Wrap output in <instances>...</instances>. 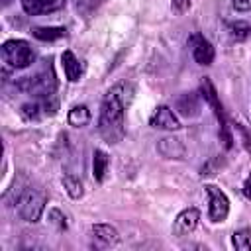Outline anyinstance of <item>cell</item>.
Returning a JSON list of instances; mask_svg holds the SVG:
<instances>
[{
    "label": "cell",
    "mask_w": 251,
    "mask_h": 251,
    "mask_svg": "<svg viewBox=\"0 0 251 251\" xmlns=\"http://www.w3.org/2000/svg\"><path fill=\"white\" fill-rule=\"evenodd\" d=\"M63 186L67 190V194L73 198V200H78L82 196V182L78 176L71 175V173H65L63 175Z\"/></svg>",
    "instance_id": "cell-18"
},
{
    "label": "cell",
    "mask_w": 251,
    "mask_h": 251,
    "mask_svg": "<svg viewBox=\"0 0 251 251\" xmlns=\"http://www.w3.org/2000/svg\"><path fill=\"white\" fill-rule=\"evenodd\" d=\"M176 110L186 118L198 116L200 114V98H198V94H182L176 100Z\"/></svg>",
    "instance_id": "cell-14"
},
{
    "label": "cell",
    "mask_w": 251,
    "mask_h": 251,
    "mask_svg": "<svg viewBox=\"0 0 251 251\" xmlns=\"http://www.w3.org/2000/svg\"><path fill=\"white\" fill-rule=\"evenodd\" d=\"M67 120H69V124L75 126V127H84V126H88V122H90V110H88L84 104H76V106H73V108L69 110Z\"/></svg>",
    "instance_id": "cell-17"
},
{
    "label": "cell",
    "mask_w": 251,
    "mask_h": 251,
    "mask_svg": "<svg viewBox=\"0 0 251 251\" xmlns=\"http://www.w3.org/2000/svg\"><path fill=\"white\" fill-rule=\"evenodd\" d=\"M227 29H229V35L235 41H241L251 33V25L245 24V22H231V24H227Z\"/></svg>",
    "instance_id": "cell-20"
},
{
    "label": "cell",
    "mask_w": 251,
    "mask_h": 251,
    "mask_svg": "<svg viewBox=\"0 0 251 251\" xmlns=\"http://www.w3.org/2000/svg\"><path fill=\"white\" fill-rule=\"evenodd\" d=\"M235 131L241 135V143H243L245 151H249V153H251V135H249V131H247L243 126H235Z\"/></svg>",
    "instance_id": "cell-22"
},
{
    "label": "cell",
    "mask_w": 251,
    "mask_h": 251,
    "mask_svg": "<svg viewBox=\"0 0 251 251\" xmlns=\"http://www.w3.org/2000/svg\"><path fill=\"white\" fill-rule=\"evenodd\" d=\"M171 8H173L175 14H184L190 8V0H173Z\"/></svg>",
    "instance_id": "cell-23"
},
{
    "label": "cell",
    "mask_w": 251,
    "mask_h": 251,
    "mask_svg": "<svg viewBox=\"0 0 251 251\" xmlns=\"http://www.w3.org/2000/svg\"><path fill=\"white\" fill-rule=\"evenodd\" d=\"M65 0H22V8L27 16H45L61 10Z\"/></svg>",
    "instance_id": "cell-10"
},
{
    "label": "cell",
    "mask_w": 251,
    "mask_h": 251,
    "mask_svg": "<svg viewBox=\"0 0 251 251\" xmlns=\"http://www.w3.org/2000/svg\"><path fill=\"white\" fill-rule=\"evenodd\" d=\"M200 94H202V98L210 104V108L214 110V114H216V118H218V122H220V141L224 143L226 149H229L233 139H231V133H229V129H227V122H226V116H224V110H222L218 92H216V88H214V84H212L210 78H204V80H202V84H200Z\"/></svg>",
    "instance_id": "cell-5"
},
{
    "label": "cell",
    "mask_w": 251,
    "mask_h": 251,
    "mask_svg": "<svg viewBox=\"0 0 251 251\" xmlns=\"http://www.w3.org/2000/svg\"><path fill=\"white\" fill-rule=\"evenodd\" d=\"M157 149H159V153L165 159H180L184 155L182 143L178 139H175V137H163V139H159Z\"/></svg>",
    "instance_id": "cell-13"
},
{
    "label": "cell",
    "mask_w": 251,
    "mask_h": 251,
    "mask_svg": "<svg viewBox=\"0 0 251 251\" xmlns=\"http://www.w3.org/2000/svg\"><path fill=\"white\" fill-rule=\"evenodd\" d=\"M108 167H110V157L106 155V151L94 149V155H92V175H94V180L102 182L106 178Z\"/></svg>",
    "instance_id": "cell-16"
},
{
    "label": "cell",
    "mask_w": 251,
    "mask_h": 251,
    "mask_svg": "<svg viewBox=\"0 0 251 251\" xmlns=\"http://www.w3.org/2000/svg\"><path fill=\"white\" fill-rule=\"evenodd\" d=\"M31 35L39 41H55L67 35V29L61 25H37L31 27Z\"/></svg>",
    "instance_id": "cell-15"
},
{
    "label": "cell",
    "mask_w": 251,
    "mask_h": 251,
    "mask_svg": "<svg viewBox=\"0 0 251 251\" xmlns=\"http://www.w3.org/2000/svg\"><path fill=\"white\" fill-rule=\"evenodd\" d=\"M190 47H192V57H194V61H196L198 65L208 67V65L214 63L216 51H214L212 43H210L204 35H200V33L192 35V37H190Z\"/></svg>",
    "instance_id": "cell-9"
},
{
    "label": "cell",
    "mask_w": 251,
    "mask_h": 251,
    "mask_svg": "<svg viewBox=\"0 0 251 251\" xmlns=\"http://www.w3.org/2000/svg\"><path fill=\"white\" fill-rule=\"evenodd\" d=\"M231 245L237 251H251V229L249 227H241V229L233 231Z\"/></svg>",
    "instance_id": "cell-19"
},
{
    "label": "cell",
    "mask_w": 251,
    "mask_h": 251,
    "mask_svg": "<svg viewBox=\"0 0 251 251\" xmlns=\"http://www.w3.org/2000/svg\"><path fill=\"white\" fill-rule=\"evenodd\" d=\"M16 86L22 92L31 94V96H37V98H49V96H53V92L57 88V78H55L53 67L47 65L45 69L37 71L31 76H22Z\"/></svg>",
    "instance_id": "cell-2"
},
{
    "label": "cell",
    "mask_w": 251,
    "mask_h": 251,
    "mask_svg": "<svg viewBox=\"0 0 251 251\" xmlns=\"http://www.w3.org/2000/svg\"><path fill=\"white\" fill-rule=\"evenodd\" d=\"M133 98V86L126 80L114 84L102 98L100 116H98V131L106 143H120L126 133L124 118L126 110Z\"/></svg>",
    "instance_id": "cell-1"
},
{
    "label": "cell",
    "mask_w": 251,
    "mask_h": 251,
    "mask_svg": "<svg viewBox=\"0 0 251 251\" xmlns=\"http://www.w3.org/2000/svg\"><path fill=\"white\" fill-rule=\"evenodd\" d=\"M206 194H208V218L212 222H224L229 214V200L222 188L216 184H206Z\"/></svg>",
    "instance_id": "cell-6"
},
{
    "label": "cell",
    "mask_w": 251,
    "mask_h": 251,
    "mask_svg": "<svg viewBox=\"0 0 251 251\" xmlns=\"http://www.w3.org/2000/svg\"><path fill=\"white\" fill-rule=\"evenodd\" d=\"M49 224H53L59 231H63V229H67V218H65V214L59 210V208H51L49 210Z\"/></svg>",
    "instance_id": "cell-21"
},
{
    "label": "cell",
    "mask_w": 251,
    "mask_h": 251,
    "mask_svg": "<svg viewBox=\"0 0 251 251\" xmlns=\"http://www.w3.org/2000/svg\"><path fill=\"white\" fill-rule=\"evenodd\" d=\"M90 231H92V237H94L102 247H114V245H118V241H120L118 229H116L114 226H110V224H94V226L90 227Z\"/></svg>",
    "instance_id": "cell-11"
},
{
    "label": "cell",
    "mask_w": 251,
    "mask_h": 251,
    "mask_svg": "<svg viewBox=\"0 0 251 251\" xmlns=\"http://www.w3.org/2000/svg\"><path fill=\"white\" fill-rule=\"evenodd\" d=\"M243 196L247 200H251V173L247 175V178L243 180Z\"/></svg>",
    "instance_id": "cell-25"
},
{
    "label": "cell",
    "mask_w": 251,
    "mask_h": 251,
    "mask_svg": "<svg viewBox=\"0 0 251 251\" xmlns=\"http://www.w3.org/2000/svg\"><path fill=\"white\" fill-rule=\"evenodd\" d=\"M198 220H200V210L198 208H186L182 210L176 218H175V224H173V235L176 237H184L188 233H192L198 226Z\"/></svg>",
    "instance_id": "cell-8"
},
{
    "label": "cell",
    "mask_w": 251,
    "mask_h": 251,
    "mask_svg": "<svg viewBox=\"0 0 251 251\" xmlns=\"http://www.w3.org/2000/svg\"><path fill=\"white\" fill-rule=\"evenodd\" d=\"M233 8L237 12H251V0H233Z\"/></svg>",
    "instance_id": "cell-24"
},
{
    "label": "cell",
    "mask_w": 251,
    "mask_h": 251,
    "mask_svg": "<svg viewBox=\"0 0 251 251\" xmlns=\"http://www.w3.org/2000/svg\"><path fill=\"white\" fill-rule=\"evenodd\" d=\"M61 63H63V71H65V76H67L69 82H76V80H80L82 65H80V61L76 59V55H75L71 49L63 51V55H61Z\"/></svg>",
    "instance_id": "cell-12"
},
{
    "label": "cell",
    "mask_w": 251,
    "mask_h": 251,
    "mask_svg": "<svg viewBox=\"0 0 251 251\" xmlns=\"http://www.w3.org/2000/svg\"><path fill=\"white\" fill-rule=\"evenodd\" d=\"M2 4H4V6H8V4H10V0H2Z\"/></svg>",
    "instance_id": "cell-26"
},
{
    "label": "cell",
    "mask_w": 251,
    "mask_h": 251,
    "mask_svg": "<svg viewBox=\"0 0 251 251\" xmlns=\"http://www.w3.org/2000/svg\"><path fill=\"white\" fill-rule=\"evenodd\" d=\"M149 124H151V127H155V129H165V131H176V129L182 127V126H180V120L176 118V114H175L169 106H159V108L151 114Z\"/></svg>",
    "instance_id": "cell-7"
},
{
    "label": "cell",
    "mask_w": 251,
    "mask_h": 251,
    "mask_svg": "<svg viewBox=\"0 0 251 251\" xmlns=\"http://www.w3.org/2000/svg\"><path fill=\"white\" fill-rule=\"evenodd\" d=\"M35 49L25 39H8L2 45V59L12 69H27L35 63Z\"/></svg>",
    "instance_id": "cell-4"
},
{
    "label": "cell",
    "mask_w": 251,
    "mask_h": 251,
    "mask_svg": "<svg viewBox=\"0 0 251 251\" xmlns=\"http://www.w3.org/2000/svg\"><path fill=\"white\" fill-rule=\"evenodd\" d=\"M45 202H47V196L41 190L27 186L20 192V196L16 200V210L24 222L35 224L41 220V214L45 210Z\"/></svg>",
    "instance_id": "cell-3"
}]
</instances>
